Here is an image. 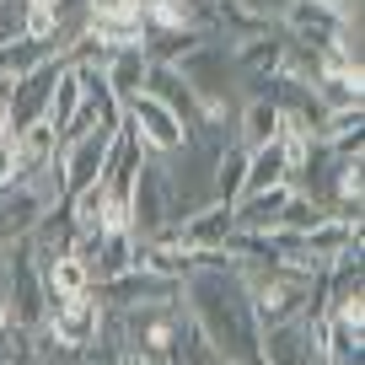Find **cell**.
<instances>
[{
  "label": "cell",
  "mask_w": 365,
  "mask_h": 365,
  "mask_svg": "<svg viewBox=\"0 0 365 365\" xmlns=\"http://www.w3.org/2000/svg\"><path fill=\"white\" fill-rule=\"evenodd\" d=\"M182 312L210 339L220 365H263L258 312H252V296L226 252H199L194 258V269L182 279Z\"/></svg>",
  "instance_id": "1"
},
{
  "label": "cell",
  "mask_w": 365,
  "mask_h": 365,
  "mask_svg": "<svg viewBox=\"0 0 365 365\" xmlns=\"http://www.w3.org/2000/svg\"><path fill=\"white\" fill-rule=\"evenodd\" d=\"M172 70L182 76V86L199 97V108H205L210 118H231L242 108V70H237V59H231L226 38H205L194 54H182Z\"/></svg>",
  "instance_id": "2"
},
{
  "label": "cell",
  "mask_w": 365,
  "mask_h": 365,
  "mask_svg": "<svg viewBox=\"0 0 365 365\" xmlns=\"http://www.w3.org/2000/svg\"><path fill=\"white\" fill-rule=\"evenodd\" d=\"M6 312H11L16 328L38 333L48 317V296H43V263H38L33 242H11L6 247V290H0Z\"/></svg>",
  "instance_id": "3"
},
{
  "label": "cell",
  "mask_w": 365,
  "mask_h": 365,
  "mask_svg": "<svg viewBox=\"0 0 365 365\" xmlns=\"http://www.w3.org/2000/svg\"><path fill=\"white\" fill-rule=\"evenodd\" d=\"M161 231H178V220H172V188H167L161 161L145 156L135 188H129V237L135 242H156Z\"/></svg>",
  "instance_id": "4"
},
{
  "label": "cell",
  "mask_w": 365,
  "mask_h": 365,
  "mask_svg": "<svg viewBox=\"0 0 365 365\" xmlns=\"http://www.w3.org/2000/svg\"><path fill=\"white\" fill-rule=\"evenodd\" d=\"M59 70H65V59H54V54H48L43 65H33V70H27V76L11 86V97H6V129H11V135H22V129L43 124Z\"/></svg>",
  "instance_id": "5"
},
{
  "label": "cell",
  "mask_w": 365,
  "mask_h": 365,
  "mask_svg": "<svg viewBox=\"0 0 365 365\" xmlns=\"http://www.w3.org/2000/svg\"><path fill=\"white\" fill-rule=\"evenodd\" d=\"M124 129L140 140V150H145V156H156V161L172 156V150L182 145V124L156 103V97H145V91L124 103Z\"/></svg>",
  "instance_id": "6"
},
{
  "label": "cell",
  "mask_w": 365,
  "mask_h": 365,
  "mask_svg": "<svg viewBox=\"0 0 365 365\" xmlns=\"http://www.w3.org/2000/svg\"><path fill=\"white\" fill-rule=\"evenodd\" d=\"M118 135V129H113ZM113 135L108 129H91V135L70 140V145H59V172H65V199H76L81 188H91V182L103 178V161H108V145H113Z\"/></svg>",
  "instance_id": "7"
},
{
  "label": "cell",
  "mask_w": 365,
  "mask_h": 365,
  "mask_svg": "<svg viewBox=\"0 0 365 365\" xmlns=\"http://www.w3.org/2000/svg\"><path fill=\"white\" fill-rule=\"evenodd\" d=\"M48 199L38 194L33 182H11V188H0V247H11V242H27L33 226L48 215Z\"/></svg>",
  "instance_id": "8"
},
{
  "label": "cell",
  "mask_w": 365,
  "mask_h": 365,
  "mask_svg": "<svg viewBox=\"0 0 365 365\" xmlns=\"http://www.w3.org/2000/svg\"><path fill=\"white\" fill-rule=\"evenodd\" d=\"M97 328H103V307L91 296L59 301V307H48V317H43V333L54 344H65V349H86V344L97 339Z\"/></svg>",
  "instance_id": "9"
},
{
  "label": "cell",
  "mask_w": 365,
  "mask_h": 365,
  "mask_svg": "<svg viewBox=\"0 0 365 365\" xmlns=\"http://www.w3.org/2000/svg\"><path fill=\"white\" fill-rule=\"evenodd\" d=\"M145 97H156V103L167 108L172 118H178V124H182V135H188V129H194L199 118H205L199 97H194L188 86H182V76H178L172 65H150V70H145Z\"/></svg>",
  "instance_id": "10"
},
{
  "label": "cell",
  "mask_w": 365,
  "mask_h": 365,
  "mask_svg": "<svg viewBox=\"0 0 365 365\" xmlns=\"http://www.w3.org/2000/svg\"><path fill=\"white\" fill-rule=\"evenodd\" d=\"M290 205V182L263 188V194H242L231 205V231H279V215Z\"/></svg>",
  "instance_id": "11"
},
{
  "label": "cell",
  "mask_w": 365,
  "mask_h": 365,
  "mask_svg": "<svg viewBox=\"0 0 365 365\" xmlns=\"http://www.w3.org/2000/svg\"><path fill=\"white\" fill-rule=\"evenodd\" d=\"M178 237L194 258L199 252H220V242L231 237V205H210V210H199V215H188L178 226Z\"/></svg>",
  "instance_id": "12"
},
{
  "label": "cell",
  "mask_w": 365,
  "mask_h": 365,
  "mask_svg": "<svg viewBox=\"0 0 365 365\" xmlns=\"http://www.w3.org/2000/svg\"><path fill=\"white\" fill-rule=\"evenodd\" d=\"M145 70H150V59L140 54V43H129V48H113V54H108L103 76H108V91L118 97V108H124L129 97H140V91H145Z\"/></svg>",
  "instance_id": "13"
},
{
  "label": "cell",
  "mask_w": 365,
  "mask_h": 365,
  "mask_svg": "<svg viewBox=\"0 0 365 365\" xmlns=\"http://www.w3.org/2000/svg\"><path fill=\"white\" fill-rule=\"evenodd\" d=\"M43 296H48V307H59V301H81V296H91V269L76 258V252L54 258V263L43 269Z\"/></svg>",
  "instance_id": "14"
},
{
  "label": "cell",
  "mask_w": 365,
  "mask_h": 365,
  "mask_svg": "<svg viewBox=\"0 0 365 365\" xmlns=\"http://www.w3.org/2000/svg\"><path fill=\"white\" fill-rule=\"evenodd\" d=\"M199 43H205V33H188V27H145L140 54H145L150 65H178V59L194 54Z\"/></svg>",
  "instance_id": "15"
},
{
  "label": "cell",
  "mask_w": 365,
  "mask_h": 365,
  "mask_svg": "<svg viewBox=\"0 0 365 365\" xmlns=\"http://www.w3.org/2000/svg\"><path fill=\"white\" fill-rule=\"evenodd\" d=\"M290 182V161H285V145L269 140V145L247 150V182H242V194H263V188H279Z\"/></svg>",
  "instance_id": "16"
},
{
  "label": "cell",
  "mask_w": 365,
  "mask_h": 365,
  "mask_svg": "<svg viewBox=\"0 0 365 365\" xmlns=\"http://www.w3.org/2000/svg\"><path fill=\"white\" fill-rule=\"evenodd\" d=\"M81 113V81L70 76V65L59 70V81H54V97H48V113H43V124L54 129V135H65V124Z\"/></svg>",
  "instance_id": "17"
},
{
  "label": "cell",
  "mask_w": 365,
  "mask_h": 365,
  "mask_svg": "<svg viewBox=\"0 0 365 365\" xmlns=\"http://www.w3.org/2000/svg\"><path fill=\"white\" fill-rule=\"evenodd\" d=\"M43 59H48V43H38V38H22V43L0 48V86H16V81L33 65H43Z\"/></svg>",
  "instance_id": "18"
},
{
  "label": "cell",
  "mask_w": 365,
  "mask_h": 365,
  "mask_svg": "<svg viewBox=\"0 0 365 365\" xmlns=\"http://www.w3.org/2000/svg\"><path fill=\"white\" fill-rule=\"evenodd\" d=\"M242 182H247V150L226 145V156H220V167H215V205H237Z\"/></svg>",
  "instance_id": "19"
},
{
  "label": "cell",
  "mask_w": 365,
  "mask_h": 365,
  "mask_svg": "<svg viewBox=\"0 0 365 365\" xmlns=\"http://www.w3.org/2000/svg\"><path fill=\"white\" fill-rule=\"evenodd\" d=\"M27 16H33V0H0V48L27 38Z\"/></svg>",
  "instance_id": "20"
},
{
  "label": "cell",
  "mask_w": 365,
  "mask_h": 365,
  "mask_svg": "<svg viewBox=\"0 0 365 365\" xmlns=\"http://www.w3.org/2000/svg\"><path fill=\"white\" fill-rule=\"evenodd\" d=\"M220 6H231L242 16H258V22H285V11L296 0H220Z\"/></svg>",
  "instance_id": "21"
},
{
  "label": "cell",
  "mask_w": 365,
  "mask_h": 365,
  "mask_svg": "<svg viewBox=\"0 0 365 365\" xmlns=\"http://www.w3.org/2000/svg\"><path fill=\"white\" fill-rule=\"evenodd\" d=\"M22 178V156H16V135H0V188H11Z\"/></svg>",
  "instance_id": "22"
},
{
  "label": "cell",
  "mask_w": 365,
  "mask_h": 365,
  "mask_svg": "<svg viewBox=\"0 0 365 365\" xmlns=\"http://www.w3.org/2000/svg\"><path fill=\"white\" fill-rule=\"evenodd\" d=\"M0 290H6V247H0Z\"/></svg>",
  "instance_id": "23"
}]
</instances>
